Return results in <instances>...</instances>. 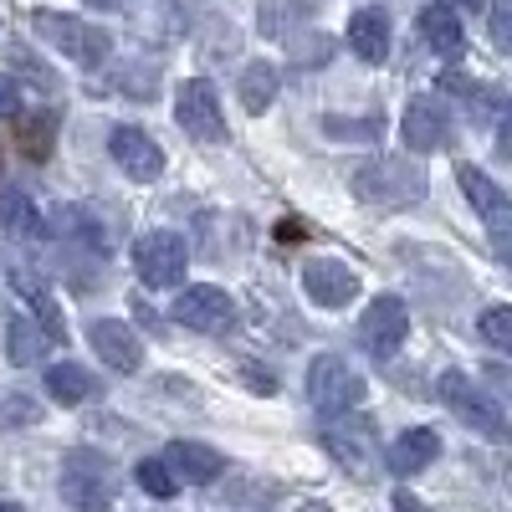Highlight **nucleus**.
I'll return each instance as SVG.
<instances>
[{"label":"nucleus","instance_id":"nucleus-1","mask_svg":"<svg viewBox=\"0 0 512 512\" xmlns=\"http://www.w3.org/2000/svg\"><path fill=\"white\" fill-rule=\"evenodd\" d=\"M354 195L374 210H405L425 195V169L405 154H379L354 169Z\"/></svg>","mask_w":512,"mask_h":512},{"label":"nucleus","instance_id":"nucleus-2","mask_svg":"<svg viewBox=\"0 0 512 512\" xmlns=\"http://www.w3.org/2000/svg\"><path fill=\"white\" fill-rule=\"evenodd\" d=\"M57 492L67 507L77 512H108L113 497H118V482H113V461L103 451H88L77 446L62 456V477H57Z\"/></svg>","mask_w":512,"mask_h":512},{"label":"nucleus","instance_id":"nucleus-3","mask_svg":"<svg viewBox=\"0 0 512 512\" xmlns=\"http://www.w3.org/2000/svg\"><path fill=\"white\" fill-rule=\"evenodd\" d=\"M31 26H36V36L41 41H52V47L62 52V57H72V62H82V67H103V57H108V31H98V26H88L82 16H62V11H36L31 16Z\"/></svg>","mask_w":512,"mask_h":512},{"label":"nucleus","instance_id":"nucleus-4","mask_svg":"<svg viewBox=\"0 0 512 512\" xmlns=\"http://www.w3.org/2000/svg\"><path fill=\"white\" fill-rule=\"evenodd\" d=\"M308 400H313L318 415H344L364 400V379L338 354H318L308 364Z\"/></svg>","mask_w":512,"mask_h":512},{"label":"nucleus","instance_id":"nucleus-5","mask_svg":"<svg viewBox=\"0 0 512 512\" xmlns=\"http://www.w3.org/2000/svg\"><path fill=\"white\" fill-rule=\"evenodd\" d=\"M441 400L451 405L456 420H466V425H472V431H482V436H502V431H507L502 400H492L487 390H477V384L466 379L461 369H446V374H441Z\"/></svg>","mask_w":512,"mask_h":512},{"label":"nucleus","instance_id":"nucleus-6","mask_svg":"<svg viewBox=\"0 0 512 512\" xmlns=\"http://www.w3.org/2000/svg\"><path fill=\"white\" fill-rule=\"evenodd\" d=\"M175 118H180L185 134L200 139V144L226 139V113H221V98H216V82L210 77H190L185 82L180 98H175Z\"/></svg>","mask_w":512,"mask_h":512},{"label":"nucleus","instance_id":"nucleus-7","mask_svg":"<svg viewBox=\"0 0 512 512\" xmlns=\"http://www.w3.org/2000/svg\"><path fill=\"white\" fill-rule=\"evenodd\" d=\"M185 262H190V251L175 231H149L134 246V267H139L144 287H175L185 277Z\"/></svg>","mask_w":512,"mask_h":512},{"label":"nucleus","instance_id":"nucleus-8","mask_svg":"<svg viewBox=\"0 0 512 512\" xmlns=\"http://www.w3.org/2000/svg\"><path fill=\"white\" fill-rule=\"evenodd\" d=\"M405 333H410V313H405V303L400 297H374L369 303V313L359 318V338H364V349L369 354H379V359H390L400 344H405Z\"/></svg>","mask_w":512,"mask_h":512},{"label":"nucleus","instance_id":"nucleus-9","mask_svg":"<svg viewBox=\"0 0 512 512\" xmlns=\"http://www.w3.org/2000/svg\"><path fill=\"white\" fill-rule=\"evenodd\" d=\"M175 318L190 333H226L236 323V303H231L221 287H185L175 297Z\"/></svg>","mask_w":512,"mask_h":512},{"label":"nucleus","instance_id":"nucleus-10","mask_svg":"<svg viewBox=\"0 0 512 512\" xmlns=\"http://www.w3.org/2000/svg\"><path fill=\"white\" fill-rule=\"evenodd\" d=\"M88 344H93V354H98L113 374H134V369L144 364L139 333L128 328L123 318H93V323H88Z\"/></svg>","mask_w":512,"mask_h":512},{"label":"nucleus","instance_id":"nucleus-11","mask_svg":"<svg viewBox=\"0 0 512 512\" xmlns=\"http://www.w3.org/2000/svg\"><path fill=\"white\" fill-rule=\"evenodd\" d=\"M400 134L415 154H436V149L451 144V113L436 98H410L405 113H400Z\"/></svg>","mask_w":512,"mask_h":512},{"label":"nucleus","instance_id":"nucleus-12","mask_svg":"<svg viewBox=\"0 0 512 512\" xmlns=\"http://www.w3.org/2000/svg\"><path fill=\"white\" fill-rule=\"evenodd\" d=\"M108 154L118 159V169H123L128 180H159V175H164V149L144 134V128H134V123L113 128Z\"/></svg>","mask_w":512,"mask_h":512},{"label":"nucleus","instance_id":"nucleus-13","mask_svg":"<svg viewBox=\"0 0 512 512\" xmlns=\"http://www.w3.org/2000/svg\"><path fill=\"white\" fill-rule=\"evenodd\" d=\"M456 180H461L466 200H472V210L487 221V231L497 236V246H507V231H512V200L482 175V169H472V164H461V169H456Z\"/></svg>","mask_w":512,"mask_h":512},{"label":"nucleus","instance_id":"nucleus-14","mask_svg":"<svg viewBox=\"0 0 512 512\" xmlns=\"http://www.w3.org/2000/svg\"><path fill=\"white\" fill-rule=\"evenodd\" d=\"M303 287H308V297L318 308H344L349 297L359 292V277H354L349 262H328V256H318V262L303 267Z\"/></svg>","mask_w":512,"mask_h":512},{"label":"nucleus","instance_id":"nucleus-15","mask_svg":"<svg viewBox=\"0 0 512 512\" xmlns=\"http://www.w3.org/2000/svg\"><path fill=\"white\" fill-rule=\"evenodd\" d=\"M164 466H169V477H175V482L205 487V482H216L226 472V456L216 446H205V441H175L164 451Z\"/></svg>","mask_w":512,"mask_h":512},{"label":"nucleus","instance_id":"nucleus-16","mask_svg":"<svg viewBox=\"0 0 512 512\" xmlns=\"http://www.w3.org/2000/svg\"><path fill=\"white\" fill-rule=\"evenodd\" d=\"M349 52L359 62H384L390 57V11L379 6H364L349 16Z\"/></svg>","mask_w":512,"mask_h":512},{"label":"nucleus","instance_id":"nucleus-17","mask_svg":"<svg viewBox=\"0 0 512 512\" xmlns=\"http://www.w3.org/2000/svg\"><path fill=\"white\" fill-rule=\"evenodd\" d=\"M441 456V436L431 431V425H415V431H405V436H395L390 441V472L395 477H415V472H425V466H431Z\"/></svg>","mask_w":512,"mask_h":512},{"label":"nucleus","instance_id":"nucleus-18","mask_svg":"<svg viewBox=\"0 0 512 512\" xmlns=\"http://www.w3.org/2000/svg\"><path fill=\"white\" fill-rule=\"evenodd\" d=\"M420 41H425L436 57H461V47H466L461 16H456L451 6H441V0H431V6L420 11Z\"/></svg>","mask_w":512,"mask_h":512},{"label":"nucleus","instance_id":"nucleus-19","mask_svg":"<svg viewBox=\"0 0 512 512\" xmlns=\"http://www.w3.org/2000/svg\"><path fill=\"white\" fill-rule=\"evenodd\" d=\"M47 349H57V338L41 328L36 313L11 318V328H6V354H11L16 369H26V364H36V359H47Z\"/></svg>","mask_w":512,"mask_h":512},{"label":"nucleus","instance_id":"nucleus-20","mask_svg":"<svg viewBox=\"0 0 512 512\" xmlns=\"http://www.w3.org/2000/svg\"><path fill=\"white\" fill-rule=\"evenodd\" d=\"M128 26L149 41H169L180 31V0H128Z\"/></svg>","mask_w":512,"mask_h":512},{"label":"nucleus","instance_id":"nucleus-21","mask_svg":"<svg viewBox=\"0 0 512 512\" xmlns=\"http://www.w3.org/2000/svg\"><path fill=\"white\" fill-rule=\"evenodd\" d=\"M57 128H62V118H57L52 108L21 113V123H16V144H21V154H26L31 164H41V159L52 154V144H57Z\"/></svg>","mask_w":512,"mask_h":512},{"label":"nucleus","instance_id":"nucleus-22","mask_svg":"<svg viewBox=\"0 0 512 512\" xmlns=\"http://www.w3.org/2000/svg\"><path fill=\"white\" fill-rule=\"evenodd\" d=\"M41 231V216H36V205L26 190H0V236H11V241H26Z\"/></svg>","mask_w":512,"mask_h":512},{"label":"nucleus","instance_id":"nucleus-23","mask_svg":"<svg viewBox=\"0 0 512 512\" xmlns=\"http://www.w3.org/2000/svg\"><path fill=\"white\" fill-rule=\"evenodd\" d=\"M236 98H241L246 113H267L272 98H277V67L272 62H251L241 72V82H236Z\"/></svg>","mask_w":512,"mask_h":512},{"label":"nucleus","instance_id":"nucleus-24","mask_svg":"<svg viewBox=\"0 0 512 512\" xmlns=\"http://www.w3.org/2000/svg\"><path fill=\"white\" fill-rule=\"evenodd\" d=\"M47 395H52V400H62V405H82V400H93V374L82 369V364H72V359H62V364H52V369H47Z\"/></svg>","mask_w":512,"mask_h":512},{"label":"nucleus","instance_id":"nucleus-25","mask_svg":"<svg viewBox=\"0 0 512 512\" xmlns=\"http://www.w3.org/2000/svg\"><path fill=\"white\" fill-rule=\"evenodd\" d=\"M52 226H57V236H67V241H82L88 251H103V256H108V231L93 221V210H82V205H62Z\"/></svg>","mask_w":512,"mask_h":512},{"label":"nucleus","instance_id":"nucleus-26","mask_svg":"<svg viewBox=\"0 0 512 512\" xmlns=\"http://www.w3.org/2000/svg\"><path fill=\"white\" fill-rule=\"evenodd\" d=\"M318 11V0H267L262 6V31L267 36H292L297 21H308Z\"/></svg>","mask_w":512,"mask_h":512},{"label":"nucleus","instance_id":"nucleus-27","mask_svg":"<svg viewBox=\"0 0 512 512\" xmlns=\"http://www.w3.org/2000/svg\"><path fill=\"white\" fill-rule=\"evenodd\" d=\"M113 82H118L128 98H144V103H149V98L159 93V67H154V62H123Z\"/></svg>","mask_w":512,"mask_h":512},{"label":"nucleus","instance_id":"nucleus-28","mask_svg":"<svg viewBox=\"0 0 512 512\" xmlns=\"http://www.w3.org/2000/svg\"><path fill=\"white\" fill-rule=\"evenodd\" d=\"M134 477H139V487H144L149 497H175V492H180V482L169 477V466H164V461H139V472H134Z\"/></svg>","mask_w":512,"mask_h":512},{"label":"nucleus","instance_id":"nucleus-29","mask_svg":"<svg viewBox=\"0 0 512 512\" xmlns=\"http://www.w3.org/2000/svg\"><path fill=\"white\" fill-rule=\"evenodd\" d=\"M482 338L492 349H512V308H487L482 313Z\"/></svg>","mask_w":512,"mask_h":512},{"label":"nucleus","instance_id":"nucleus-30","mask_svg":"<svg viewBox=\"0 0 512 512\" xmlns=\"http://www.w3.org/2000/svg\"><path fill=\"white\" fill-rule=\"evenodd\" d=\"M333 139H374L379 134V118H364V123H344V118H328L323 123Z\"/></svg>","mask_w":512,"mask_h":512},{"label":"nucleus","instance_id":"nucleus-31","mask_svg":"<svg viewBox=\"0 0 512 512\" xmlns=\"http://www.w3.org/2000/svg\"><path fill=\"white\" fill-rule=\"evenodd\" d=\"M492 41H497V47L512 41V0H497V6H492Z\"/></svg>","mask_w":512,"mask_h":512},{"label":"nucleus","instance_id":"nucleus-32","mask_svg":"<svg viewBox=\"0 0 512 512\" xmlns=\"http://www.w3.org/2000/svg\"><path fill=\"white\" fill-rule=\"evenodd\" d=\"M16 108H21V82L11 72H0V118L16 113Z\"/></svg>","mask_w":512,"mask_h":512},{"label":"nucleus","instance_id":"nucleus-33","mask_svg":"<svg viewBox=\"0 0 512 512\" xmlns=\"http://www.w3.org/2000/svg\"><path fill=\"white\" fill-rule=\"evenodd\" d=\"M328 52H333V41H328V36H313V47H308V41H292V57H297V62H308V57L323 62Z\"/></svg>","mask_w":512,"mask_h":512},{"label":"nucleus","instance_id":"nucleus-34","mask_svg":"<svg viewBox=\"0 0 512 512\" xmlns=\"http://www.w3.org/2000/svg\"><path fill=\"white\" fill-rule=\"evenodd\" d=\"M395 512H431V507H425L415 492H395Z\"/></svg>","mask_w":512,"mask_h":512},{"label":"nucleus","instance_id":"nucleus-35","mask_svg":"<svg viewBox=\"0 0 512 512\" xmlns=\"http://www.w3.org/2000/svg\"><path fill=\"white\" fill-rule=\"evenodd\" d=\"M277 241H303V226H297V221H282V226H277Z\"/></svg>","mask_w":512,"mask_h":512},{"label":"nucleus","instance_id":"nucleus-36","mask_svg":"<svg viewBox=\"0 0 512 512\" xmlns=\"http://www.w3.org/2000/svg\"><path fill=\"white\" fill-rule=\"evenodd\" d=\"M82 6H93V11H108V6H118V0H82Z\"/></svg>","mask_w":512,"mask_h":512},{"label":"nucleus","instance_id":"nucleus-37","mask_svg":"<svg viewBox=\"0 0 512 512\" xmlns=\"http://www.w3.org/2000/svg\"><path fill=\"white\" fill-rule=\"evenodd\" d=\"M0 512H26V507H16V502H0Z\"/></svg>","mask_w":512,"mask_h":512},{"label":"nucleus","instance_id":"nucleus-38","mask_svg":"<svg viewBox=\"0 0 512 512\" xmlns=\"http://www.w3.org/2000/svg\"><path fill=\"white\" fill-rule=\"evenodd\" d=\"M466 6H472V11H477V6H482V0H466Z\"/></svg>","mask_w":512,"mask_h":512}]
</instances>
